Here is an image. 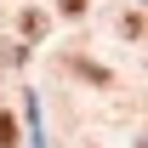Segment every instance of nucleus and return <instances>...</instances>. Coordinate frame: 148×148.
Wrapping results in <instances>:
<instances>
[{"label": "nucleus", "mask_w": 148, "mask_h": 148, "mask_svg": "<svg viewBox=\"0 0 148 148\" xmlns=\"http://www.w3.org/2000/svg\"><path fill=\"white\" fill-rule=\"evenodd\" d=\"M17 143V120H12V114H0V148H12Z\"/></svg>", "instance_id": "1"}, {"label": "nucleus", "mask_w": 148, "mask_h": 148, "mask_svg": "<svg viewBox=\"0 0 148 148\" xmlns=\"http://www.w3.org/2000/svg\"><path fill=\"white\" fill-rule=\"evenodd\" d=\"M63 12H86V0H63Z\"/></svg>", "instance_id": "2"}]
</instances>
